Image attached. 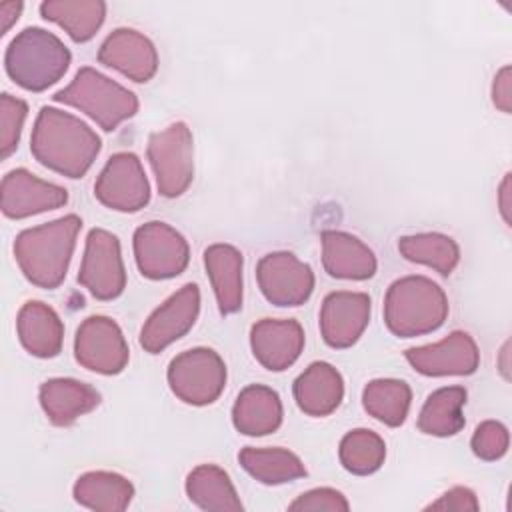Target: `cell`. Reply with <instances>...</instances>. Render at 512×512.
<instances>
[{"label": "cell", "mask_w": 512, "mask_h": 512, "mask_svg": "<svg viewBox=\"0 0 512 512\" xmlns=\"http://www.w3.org/2000/svg\"><path fill=\"white\" fill-rule=\"evenodd\" d=\"M200 312V290L196 284H184L164 304H160L140 330V346L158 354L182 338L196 322Z\"/></svg>", "instance_id": "obj_13"}, {"label": "cell", "mask_w": 512, "mask_h": 512, "mask_svg": "<svg viewBox=\"0 0 512 512\" xmlns=\"http://www.w3.org/2000/svg\"><path fill=\"white\" fill-rule=\"evenodd\" d=\"M186 494L202 510L240 512L244 508L228 472L216 464L196 466L186 476Z\"/></svg>", "instance_id": "obj_26"}, {"label": "cell", "mask_w": 512, "mask_h": 512, "mask_svg": "<svg viewBox=\"0 0 512 512\" xmlns=\"http://www.w3.org/2000/svg\"><path fill=\"white\" fill-rule=\"evenodd\" d=\"M22 12V2H4L0 4V18H2V34L10 30V26L18 20Z\"/></svg>", "instance_id": "obj_38"}, {"label": "cell", "mask_w": 512, "mask_h": 512, "mask_svg": "<svg viewBox=\"0 0 512 512\" xmlns=\"http://www.w3.org/2000/svg\"><path fill=\"white\" fill-rule=\"evenodd\" d=\"M166 378L176 398L192 406H206L224 392L226 364L218 352L200 346L174 356Z\"/></svg>", "instance_id": "obj_7"}, {"label": "cell", "mask_w": 512, "mask_h": 512, "mask_svg": "<svg viewBox=\"0 0 512 512\" xmlns=\"http://www.w3.org/2000/svg\"><path fill=\"white\" fill-rule=\"evenodd\" d=\"M370 322V296L364 292H330L320 308V332L330 348H350Z\"/></svg>", "instance_id": "obj_15"}, {"label": "cell", "mask_w": 512, "mask_h": 512, "mask_svg": "<svg viewBox=\"0 0 512 512\" xmlns=\"http://www.w3.org/2000/svg\"><path fill=\"white\" fill-rule=\"evenodd\" d=\"M94 196L112 210L138 212L150 202V182L134 152H116L108 158L94 184Z\"/></svg>", "instance_id": "obj_11"}, {"label": "cell", "mask_w": 512, "mask_h": 512, "mask_svg": "<svg viewBox=\"0 0 512 512\" xmlns=\"http://www.w3.org/2000/svg\"><path fill=\"white\" fill-rule=\"evenodd\" d=\"M404 358L424 376H468L480 364L478 346L464 330H454L434 344L408 348Z\"/></svg>", "instance_id": "obj_14"}, {"label": "cell", "mask_w": 512, "mask_h": 512, "mask_svg": "<svg viewBox=\"0 0 512 512\" xmlns=\"http://www.w3.org/2000/svg\"><path fill=\"white\" fill-rule=\"evenodd\" d=\"M510 66H504L496 72L494 84H492V102L498 110L510 114L512 110V88H510Z\"/></svg>", "instance_id": "obj_37"}, {"label": "cell", "mask_w": 512, "mask_h": 512, "mask_svg": "<svg viewBox=\"0 0 512 512\" xmlns=\"http://www.w3.org/2000/svg\"><path fill=\"white\" fill-rule=\"evenodd\" d=\"M80 228L82 220L66 214L22 230L14 240V258L26 280L38 288H58L66 278Z\"/></svg>", "instance_id": "obj_2"}, {"label": "cell", "mask_w": 512, "mask_h": 512, "mask_svg": "<svg viewBox=\"0 0 512 512\" xmlns=\"http://www.w3.org/2000/svg\"><path fill=\"white\" fill-rule=\"evenodd\" d=\"M338 458L350 474L368 476L384 464L386 444L374 430L356 428L340 440Z\"/></svg>", "instance_id": "obj_32"}, {"label": "cell", "mask_w": 512, "mask_h": 512, "mask_svg": "<svg viewBox=\"0 0 512 512\" xmlns=\"http://www.w3.org/2000/svg\"><path fill=\"white\" fill-rule=\"evenodd\" d=\"M52 98L78 108L106 132L116 130L138 112V98L132 90L90 66L80 68L74 80Z\"/></svg>", "instance_id": "obj_5"}, {"label": "cell", "mask_w": 512, "mask_h": 512, "mask_svg": "<svg viewBox=\"0 0 512 512\" xmlns=\"http://www.w3.org/2000/svg\"><path fill=\"white\" fill-rule=\"evenodd\" d=\"M134 258L142 276L166 280L182 274L190 260L186 238L166 222L152 220L134 232Z\"/></svg>", "instance_id": "obj_8"}, {"label": "cell", "mask_w": 512, "mask_h": 512, "mask_svg": "<svg viewBox=\"0 0 512 512\" xmlns=\"http://www.w3.org/2000/svg\"><path fill=\"white\" fill-rule=\"evenodd\" d=\"M282 416L284 410L278 392L264 384L246 386L232 406V422L236 430L246 436L276 432L282 424Z\"/></svg>", "instance_id": "obj_23"}, {"label": "cell", "mask_w": 512, "mask_h": 512, "mask_svg": "<svg viewBox=\"0 0 512 512\" xmlns=\"http://www.w3.org/2000/svg\"><path fill=\"white\" fill-rule=\"evenodd\" d=\"M204 266L222 314L242 308V252L230 244H212L204 250Z\"/></svg>", "instance_id": "obj_24"}, {"label": "cell", "mask_w": 512, "mask_h": 512, "mask_svg": "<svg viewBox=\"0 0 512 512\" xmlns=\"http://www.w3.org/2000/svg\"><path fill=\"white\" fill-rule=\"evenodd\" d=\"M256 280L274 306H300L314 290V272L292 252H270L258 260Z\"/></svg>", "instance_id": "obj_12"}, {"label": "cell", "mask_w": 512, "mask_h": 512, "mask_svg": "<svg viewBox=\"0 0 512 512\" xmlns=\"http://www.w3.org/2000/svg\"><path fill=\"white\" fill-rule=\"evenodd\" d=\"M40 14L66 30L74 42L90 40L106 18L102 0H46L40 4Z\"/></svg>", "instance_id": "obj_27"}, {"label": "cell", "mask_w": 512, "mask_h": 512, "mask_svg": "<svg viewBox=\"0 0 512 512\" xmlns=\"http://www.w3.org/2000/svg\"><path fill=\"white\" fill-rule=\"evenodd\" d=\"M98 60L134 82H148L158 70L152 40L134 28L112 30L98 50Z\"/></svg>", "instance_id": "obj_17"}, {"label": "cell", "mask_w": 512, "mask_h": 512, "mask_svg": "<svg viewBox=\"0 0 512 512\" xmlns=\"http://www.w3.org/2000/svg\"><path fill=\"white\" fill-rule=\"evenodd\" d=\"M2 212L8 218L56 210L68 202L66 188L42 180L26 168H14L2 178Z\"/></svg>", "instance_id": "obj_16"}, {"label": "cell", "mask_w": 512, "mask_h": 512, "mask_svg": "<svg viewBox=\"0 0 512 512\" xmlns=\"http://www.w3.org/2000/svg\"><path fill=\"white\" fill-rule=\"evenodd\" d=\"M72 494L74 500L84 508L98 512H122L134 498V486L122 474L94 470L76 480Z\"/></svg>", "instance_id": "obj_25"}, {"label": "cell", "mask_w": 512, "mask_h": 512, "mask_svg": "<svg viewBox=\"0 0 512 512\" xmlns=\"http://www.w3.org/2000/svg\"><path fill=\"white\" fill-rule=\"evenodd\" d=\"M28 104L8 92L0 96V156L8 158L20 142Z\"/></svg>", "instance_id": "obj_33"}, {"label": "cell", "mask_w": 512, "mask_h": 512, "mask_svg": "<svg viewBox=\"0 0 512 512\" xmlns=\"http://www.w3.org/2000/svg\"><path fill=\"white\" fill-rule=\"evenodd\" d=\"M506 356H508V344H504V348H502V374L508 378V364H506Z\"/></svg>", "instance_id": "obj_40"}, {"label": "cell", "mask_w": 512, "mask_h": 512, "mask_svg": "<svg viewBox=\"0 0 512 512\" xmlns=\"http://www.w3.org/2000/svg\"><path fill=\"white\" fill-rule=\"evenodd\" d=\"M322 264L334 278L366 280L372 278L378 262L374 252L356 236L340 230H324L322 236Z\"/></svg>", "instance_id": "obj_20"}, {"label": "cell", "mask_w": 512, "mask_h": 512, "mask_svg": "<svg viewBox=\"0 0 512 512\" xmlns=\"http://www.w3.org/2000/svg\"><path fill=\"white\" fill-rule=\"evenodd\" d=\"M250 346L254 358L272 372L292 366L304 348V330L300 322L262 318L250 330Z\"/></svg>", "instance_id": "obj_18"}, {"label": "cell", "mask_w": 512, "mask_h": 512, "mask_svg": "<svg viewBox=\"0 0 512 512\" xmlns=\"http://www.w3.org/2000/svg\"><path fill=\"white\" fill-rule=\"evenodd\" d=\"M466 390L462 386H444L434 390L418 416V428L424 434L446 438L458 434L466 420H464V404H466Z\"/></svg>", "instance_id": "obj_28"}, {"label": "cell", "mask_w": 512, "mask_h": 512, "mask_svg": "<svg viewBox=\"0 0 512 512\" xmlns=\"http://www.w3.org/2000/svg\"><path fill=\"white\" fill-rule=\"evenodd\" d=\"M344 398V380L328 362H312L294 380V400L308 416L332 414Z\"/></svg>", "instance_id": "obj_22"}, {"label": "cell", "mask_w": 512, "mask_h": 512, "mask_svg": "<svg viewBox=\"0 0 512 512\" xmlns=\"http://www.w3.org/2000/svg\"><path fill=\"white\" fill-rule=\"evenodd\" d=\"M146 156L162 196L176 198L188 190L194 178V140L184 122H172L164 130L152 132Z\"/></svg>", "instance_id": "obj_6"}, {"label": "cell", "mask_w": 512, "mask_h": 512, "mask_svg": "<svg viewBox=\"0 0 512 512\" xmlns=\"http://www.w3.org/2000/svg\"><path fill=\"white\" fill-rule=\"evenodd\" d=\"M508 444H510L508 428L498 420H484L482 424H478L470 440L472 452L486 462L500 460L508 452Z\"/></svg>", "instance_id": "obj_34"}, {"label": "cell", "mask_w": 512, "mask_h": 512, "mask_svg": "<svg viewBox=\"0 0 512 512\" xmlns=\"http://www.w3.org/2000/svg\"><path fill=\"white\" fill-rule=\"evenodd\" d=\"M70 60V50L56 34L38 26H28L8 44L4 68L20 88L42 92L66 74Z\"/></svg>", "instance_id": "obj_4"}, {"label": "cell", "mask_w": 512, "mask_h": 512, "mask_svg": "<svg viewBox=\"0 0 512 512\" xmlns=\"http://www.w3.org/2000/svg\"><path fill=\"white\" fill-rule=\"evenodd\" d=\"M20 344L38 358H54L62 350L64 324L54 308L40 300H28L16 318Z\"/></svg>", "instance_id": "obj_21"}, {"label": "cell", "mask_w": 512, "mask_h": 512, "mask_svg": "<svg viewBox=\"0 0 512 512\" xmlns=\"http://www.w3.org/2000/svg\"><path fill=\"white\" fill-rule=\"evenodd\" d=\"M412 402V390L404 380L376 378L362 390L364 410L386 426L404 424Z\"/></svg>", "instance_id": "obj_30"}, {"label": "cell", "mask_w": 512, "mask_h": 512, "mask_svg": "<svg viewBox=\"0 0 512 512\" xmlns=\"http://www.w3.org/2000/svg\"><path fill=\"white\" fill-rule=\"evenodd\" d=\"M448 316V298L430 278L412 274L390 284L384 298V322L394 336L412 338L438 330Z\"/></svg>", "instance_id": "obj_3"}, {"label": "cell", "mask_w": 512, "mask_h": 512, "mask_svg": "<svg viewBox=\"0 0 512 512\" xmlns=\"http://www.w3.org/2000/svg\"><path fill=\"white\" fill-rule=\"evenodd\" d=\"M398 250L406 260L430 266L442 276L452 274V270L458 266V260H460L458 244L450 236L440 232H422V234L402 236L398 240Z\"/></svg>", "instance_id": "obj_31"}, {"label": "cell", "mask_w": 512, "mask_h": 512, "mask_svg": "<svg viewBox=\"0 0 512 512\" xmlns=\"http://www.w3.org/2000/svg\"><path fill=\"white\" fill-rule=\"evenodd\" d=\"M78 282L98 300H114L126 288V270L118 238L102 228L86 236Z\"/></svg>", "instance_id": "obj_9"}, {"label": "cell", "mask_w": 512, "mask_h": 512, "mask_svg": "<svg viewBox=\"0 0 512 512\" xmlns=\"http://www.w3.org/2000/svg\"><path fill=\"white\" fill-rule=\"evenodd\" d=\"M288 510H328V512H348L350 504L346 496L334 488H314L300 494L294 502L288 504Z\"/></svg>", "instance_id": "obj_35"}, {"label": "cell", "mask_w": 512, "mask_h": 512, "mask_svg": "<svg viewBox=\"0 0 512 512\" xmlns=\"http://www.w3.org/2000/svg\"><path fill=\"white\" fill-rule=\"evenodd\" d=\"M40 406L54 426H70L100 404V394L74 378H50L38 390Z\"/></svg>", "instance_id": "obj_19"}, {"label": "cell", "mask_w": 512, "mask_h": 512, "mask_svg": "<svg viewBox=\"0 0 512 512\" xmlns=\"http://www.w3.org/2000/svg\"><path fill=\"white\" fill-rule=\"evenodd\" d=\"M480 508L476 494L466 486H454L444 492L438 500L426 506V510H452V512H476Z\"/></svg>", "instance_id": "obj_36"}, {"label": "cell", "mask_w": 512, "mask_h": 512, "mask_svg": "<svg viewBox=\"0 0 512 512\" xmlns=\"http://www.w3.org/2000/svg\"><path fill=\"white\" fill-rule=\"evenodd\" d=\"M100 136L80 118L54 106H42L30 136L32 156L46 168L80 178L100 154Z\"/></svg>", "instance_id": "obj_1"}, {"label": "cell", "mask_w": 512, "mask_h": 512, "mask_svg": "<svg viewBox=\"0 0 512 512\" xmlns=\"http://www.w3.org/2000/svg\"><path fill=\"white\" fill-rule=\"evenodd\" d=\"M238 462L252 478L268 486L286 484L306 476L304 462L286 448L246 446L240 450Z\"/></svg>", "instance_id": "obj_29"}, {"label": "cell", "mask_w": 512, "mask_h": 512, "mask_svg": "<svg viewBox=\"0 0 512 512\" xmlns=\"http://www.w3.org/2000/svg\"><path fill=\"white\" fill-rule=\"evenodd\" d=\"M498 204H500V212H502L504 222L510 226V174H506L504 180H502V184H500Z\"/></svg>", "instance_id": "obj_39"}, {"label": "cell", "mask_w": 512, "mask_h": 512, "mask_svg": "<svg viewBox=\"0 0 512 512\" xmlns=\"http://www.w3.org/2000/svg\"><path fill=\"white\" fill-rule=\"evenodd\" d=\"M74 356L80 366L98 374H120L130 350L120 326L108 316H88L76 330Z\"/></svg>", "instance_id": "obj_10"}]
</instances>
